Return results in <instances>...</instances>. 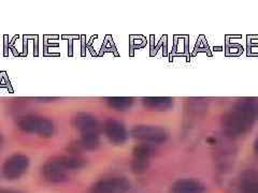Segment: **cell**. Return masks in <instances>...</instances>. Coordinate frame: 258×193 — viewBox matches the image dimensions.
I'll return each mask as SVG.
<instances>
[{
  "mask_svg": "<svg viewBox=\"0 0 258 193\" xmlns=\"http://www.w3.org/2000/svg\"><path fill=\"white\" fill-rule=\"evenodd\" d=\"M106 133L110 141L115 144H122L126 140L125 128L115 120H110L106 125Z\"/></svg>",
  "mask_w": 258,
  "mask_h": 193,
  "instance_id": "cell-7",
  "label": "cell"
},
{
  "mask_svg": "<svg viewBox=\"0 0 258 193\" xmlns=\"http://www.w3.org/2000/svg\"><path fill=\"white\" fill-rule=\"evenodd\" d=\"M254 148H255V152H256V155H257V157H258V139L255 141Z\"/></svg>",
  "mask_w": 258,
  "mask_h": 193,
  "instance_id": "cell-11",
  "label": "cell"
},
{
  "mask_svg": "<svg viewBox=\"0 0 258 193\" xmlns=\"http://www.w3.org/2000/svg\"><path fill=\"white\" fill-rule=\"evenodd\" d=\"M145 108L153 111H167L173 106L171 98H147L143 99Z\"/></svg>",
  "mask_w": 258,
  "mask_h": 193,
  "instance_id": "cell-8",
  "label": "cell"
},
{
  "mask_svg": "<svg viewBox=\"0 0 258 193\" xmlns=\"http://www.w3.org/2000/svg\"><path fill=\"white\" fill-rule=\"evenodd\" d=\"M204 184L198 180L184 178L175 181L171 187V193H204Z\"/></svg>",
  "mask_w": 258,
  "mask_h": 193,
  "instance_id": "cell-6",
  "label": "cell"
},
{
  "mask_svg": "<svg viewBox=\"0 0 258 193\" xmlns=\"http://www.w3.org/2000/svg\"><path fill=\"white\" fill-rule=\"evenodd\" d=\"M109 104L112 108L116 109L117 111H125L128 108L132 107L133 99H131V98H112V99H109Z\"/></svg>",
  "mask_w": 258,
  "mask_h": 193,
  "instance_id": "cell-10",
  "label": "cell"
},
{
  "mask_svg": "<svg viewBox=\"0 0 258 193\" xmlns=\"http://www.w3.org/2000/svg\"><path fill=\"white\" fill-rule=\"evenodd\" d=\"M82 166V160L78 158H60L48 162L43 168L45 179L52 182H59L67 179L70 171Z\"/></svg>",
  "mask_w": 258,
  "mask_h": 193,
  "instance_id": "cell-2",
  "label": "cell"
},
{
  "mask_svg": "<svg viewBox=\"0 0 258 193\" xmlns=\"http://www.w3.org/2000/svg\"><path fill=\"white\" fill-rule=\"evenodd\" d=\"M0 193H16V192H13V191H2Z\"/></svg>",
  "mask_w": 258,
  "mask_h": 193,
  "instance_id": "cell-12",
  "label": "cell"
},
{
  "mask_svg": "<svg viewBox=\"0 0 258 193\" xmlns=\"http://www.w3.org/2000/svg\"><path fill=\"white\" fill-rule=\"evenodd\" d=\"M134 138L139 139L145 142L151 143H161L166 141L167 133L164 129L157 127H149V126H139L136 127L132 131Z\"/></svg>",
  "mask_w": 258,
  "mask_h": 193,
  "instance_id": "cell-4",
  "label": "cell"
},
{
  "mask_svg": "<svg viewBox=\"0 0 258 193\" xmlns=\"http://www.w3.org/2000/svg\"><path fill=\"white\" fill-rule=\"evenodd\" d=\"M129 189L131 182L124 177H113L95 183L92 193H126Z\"/></svg>",
  "mask_w": 258,
  "mask_h": 193,
  "instance_id": "cell-3",
  "label": "cell"
},
{
  "mask_svg": "<svg viewBox=\"0 0 258 193\" xmlns=\"http://www.w3.org/2000/svg\"><path fill=\"white\" fill-rule=\"evenodd\" d=\"M258 119V101L243 99L238 101L223 117V129L229 136H240L251 130Z\"/></svg>",
  "mask_w": 258,
  "mask_h": 193,
  "instance_id": "cell-1",
  "label": "cell"
},
{
  "mask_svg": "<svg viewBox=\"0 0 258 193\" xmlns=\"http://www.w3.org/2000/svg\"><path fill=\"white\" fill-rule=\"evenodd\" d=\"M242 193H258V175L254 172H248L242 179Z\"/></svg>",
  "mask_w": 258,
  "mask_h": 193,
  "instance_id": "cell-9",
  "label": "cell"
},
{
  "mask_svg": "<svg viewBox=\"0 0 258 193\" xmlns=\"http://www.w3.org/2000/svg\"><path fill=\"white\" fill-rule=\"evenodd\" d=\"M27 158L22 156H14L6 162L4 166V174L8 179H16L27 170Z\"/></svg>",
  "mask_w": 258,
  "mask_h": 193,
  "instance_id": "cell-5",
  "label": "cell"
}]
</instances>
